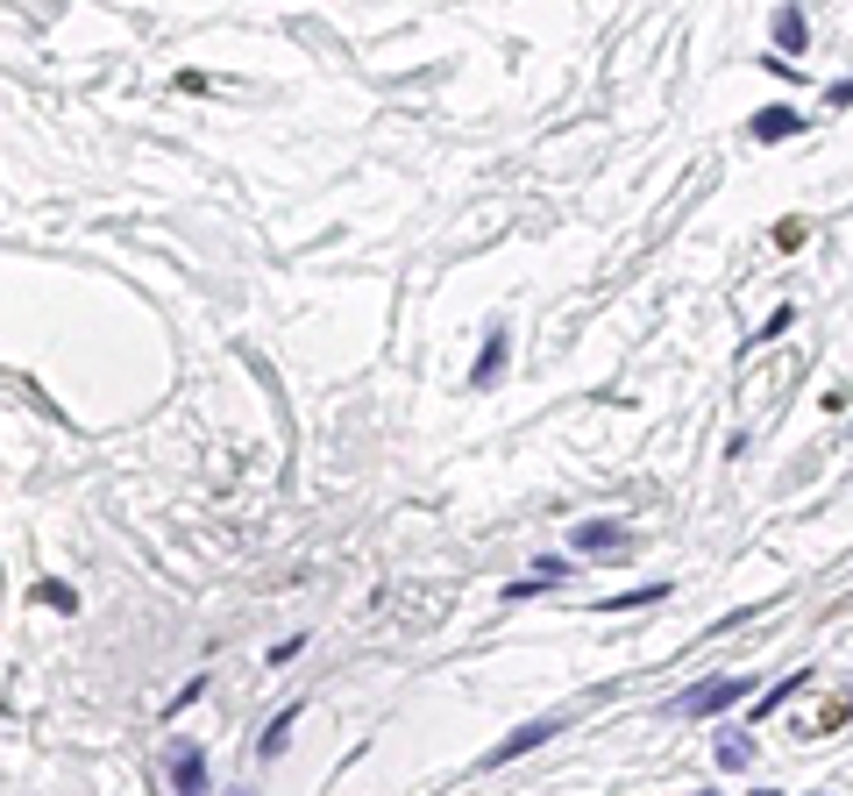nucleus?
I'll return each instance as SVG.
<instances>
[{
	"label": "nucleus",
	"instance_id": "obj_3",
	"mask_svg": "<svg viewBox=\"0 0 853 796\" xmlns=\"http://www.w3.org/2000/svg\"><path fill=\"white\" fill-rule=\"evenodd\" d=\"M171 783H178V796H206V761H200V747H171Z\"/></svg>",
	"mask_w": 853,
	"mask_h": 796
},
{
	"label": "nucleus",
	"instance_id": "obj_11",
	"mask_svg": "<svg viewBox=\"0 0 853 796\" xmlns=\"http://www.w3.org/2000/svg\"><path fill=\"white\" fill-rule=\"evenodd\" d=\"M718 761H726V769H747V761H754V747H747V740H726V747H718Z\"/></svg>",
	"mask_w": 853,
	"mask_h": 796
},
{
	"label": "nucleus",
	"instance_id": "obj_1",
	"mask_svg": "<svg viewBox=\"0 0 853 796\" xmlns=\"http://www.w3.org/2000/svg\"><path fill=\"white\" fill-rule=\"evenodd\" d=\"M747 697H754V675H718V683H697L691 697H683V711L718 718V711H732V704H747Z\"/></svg>",
	"mask_w": 853,
	"mask_h": 796
},
{
	"label": "nucleus",
	"instance_id": "obj_8",
	"mask_svg": "<svg viewBox=\"0 0 853 796\" xmlns=\"http://www.w3.org/2000/svg\"><path fill=\"white\" fill-rule=\"evenodd\" d=\"M804 36H811V29H804V8L775 14V43H783V51H804Z\"/></svg>",
	"mask_w": 853,
	"mask_h": 796
},
{
	"label": "nucleus",
	"instance_id": "obj_7",
	"mask_svg": "<svg viewBox=\"0 0 853 796\" xmlns=\"http://www.w3.org/2000/svg\"><path fill=\"white\" fill-rule=\"evenodd\" d=\"M804 683H811V669H797V675H783V683H775V690H768V697H754V718H768V711H775V704H789V697H797V690H804Z\"/></svg>",
	"mask_w": 853,
	"mask_h": 796
},
{
	"label": "nucleus",
	"instance_id": "obj_4",
	"mask_svg": "<svg viewBox=\"0 0 853 796\" xmlns=\"http://www.w3.org/2000/svg\"><path fill=\"white\" fill-rule=\"evenodd\" d=\"M576 548H583V554H597V548H626V527H619V519H583V527H576Z\"/></svg>",
	"mask_w": 853,
	"mask_h": 796
},
{
	"label": "nucleus",
	"instance_id": "obj_5",
	"mask_svg": "<svg viewBox=\"0 0 853 796\" xmlns=\"http://www.w3.org/2000/svg\"><path fill=\"white\" fill-rule=\"evenodd\" d=\"M797 128H804V114H789V108L754 114V143H783V135H797Z\"/></svg>",
	"mask_w": 853,
	"mask_h": 796
},
{
	"label": "nucleus",
	"instance_id": "obj_10",
	"mask_svg": "<svg viewBox=\"0 0 853 796\" xmlns=\"http://www.w3.org/2000/svg\"><path fill=\"white\" fill-rule=\"evenodd\" d=\"M292 726H299V704H292V711H278V718H271V732H263V754H284Z\"/></svg>",
	"mask_w": 853,
	"mask_h": 796
},
{
	"label": "nucleus",
	"instance_id": "obj_9",
	"mask_svg": "<svg viewBox=\"0 0 853 796\" xmlns=\"http://www.w3.org/2000/svg\"><path fill=\"white\" fill-rule=\"evenodd\" d=\"M662 597V583H640V591H619V597H605L597 612H633V605H654Z\"/></svg>",
	"mask_w": 853,
	"mask_h": 796
},
{
	"label": "nucleus",
	"instance_id": "obj_6",
	"mask_svg": "<svg viewBox=\"0 0 853 796\" xmlns=\"http://www.w3.org/2000/svg\"><path fill=\"white\" fill-rule=\"evenodd\" d=\"M498 370H505V335H491V341H484V356H476V370H470L476 392H484V384H498Z\"/></svg>",
	"mask_w": 853,
	"mask_h": 796
},
{
	"label": "nucleus",
	"instance_id": "obj_2",
	"mask_svg": "<svg viewBox=\"0 0 853 796\" xmlns=\"http://www.w3.org/2000/svg\"><path fill=\"white\" fill-rule=\"evenodd\" d=\"M562 732V718H534V726H519V732H505L498 747H491V769H505V761H519V754H534L541 740H555Z\"/></svg>",
	"mask_w": 853,
	"mask_h": 796
}]
</instances>
